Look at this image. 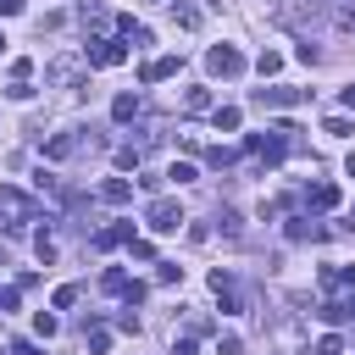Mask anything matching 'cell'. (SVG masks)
<instances>
[{"label": "cell", "mask_w": 355, "mask_h": 355, "mask_svg": "<svg viewBox=\"0 0 355 355\" xmlns=\"http://www.w3.org/2000/svg\"><path fill=\"white\" fill-rule=\"evenodd\" d=\"M144 222H150V233H178L189 216H183V205H178V200H166V194H161V200H150V205H144Z\"/></svg>", "instance_id": "obj_1"}, {"label": "cell", "mask_w": 355, "mask_h": 355, "mask_svg": "<svg viewBox=\"0 0 355 355\" xmlns=\"http://www.w3.org/2000/svg\"><path fill=\"white\" fill-rule=\"evenodd\" d=\"M0 222H6L11 233H22V227L33 222V200H28L22 189H0Z\"/></svg>", "instance_id": "obj_2"}, {"label": "cell", "mask_w": 355, "mask_h": 355, "mask_svg": "<svg viewBox=\"0 0 355 355\" xmlns=\"http://www.w3.org/2000/svg\"><path fill=\"white\" fill-rule=\"evenodd\" d=\"M83 61H89V67H122V61H128V44H122V39H89V44H83Z\"/></svg>", "instance_id": "obj_3"}, {"label": "cell", "mask_w": 355, "mask_h": 355, "mask_svg": "<svg viewBox=\"0 0 355 355\" xmlns=\"http://www.w3.org/2000/svg\"><path fill=\"white\" fill-rule=\"evenodd\" d=\"M311 89H294V83H272V89H255V105L261 111H283V105H300Z\"/></svg>", "instance_id": "obj_4"}, {"label": "cell", "mask_w": 355, "mask_h": 355, "mask_svg": "<svg viewBox=\"0 0 355 355\" xmlns=\"http://www.w3.org/2000/svg\"><path fill=\"white\" fill-rule=\"evenodd\" d=\"M205 67H211L216 78H239V72H244V55H239L233 44H211V50H205Z\"/></svg>", "instance_id": "obj_5"}, {"label": "cell", "mask_w": 355, "mask_h": 355, "mask_svg": "<svg viewBox=\"0 0 355 355\" xmlns=\"http://www.w3.org/2000/svg\"><path fill=\"white\" fill-rule=\"evenodd\" d=\"M89 61H83V50L78 55H55L50 67H44V83H55V89H67V83H78V72H83Z\"/></svg>", "instance_id": "obj_6"}, {"label": "cell", "mask_w": 355, "mask_h": 355, "mask_svg": "<svg viewBox=\"0 0 355 355\" xmlns=\"http://www.w3.org/2000/svg\"><path fill=\"white\" fill-rule=\"evenodd\" d=\"M322 322H355V288H344V294H333V300H322V311H316Z\"/></svg>", "instance_id": "obj_7"}, {"label": "cell", "mask_w": 355, "mask_h": 355, "mask_svg": "<svg viewBox=\"0 0 355 355\" xmlns=\"http://www.w3.org/2000/svg\"><path fill=\"white\" fill-rule=\"evenodd\" d=\"M178 111H183V116H205V111H216V105H211V89H200V83L183 89V94H178Z\"/></svg>", "instance_id": "obj_8"}, {"label": "cell", "mask_w": 355, "mask_h": 355, "mask_svg": "<svg viewBox=\"0 0 355 355\" xmlns=\"http://www.w3.org/2000/svg\"><path fill=\"white\" fill-rule=\"evenodd\" d=\"M178 67H183V55H155V61H144V83H161V78H178Z\"/></svg>", "instance_id": "obj_9"}, {"label": "cell", "mask_w": 355, "mask_h": 355, "mask_svg": "<svg viewBox=\"0 0 355 355\" xmlns=\"http://www.w3.org/2000/svg\"><path fill=\"white\" fill-rule=\"evenodd\" d=\"M305 205H311V211H333V205H338V183H311V189H305Z\"/></svg>", "instance_id": "obj_10"}, {"label": "cell", "mask_w": 355, "mask_h": 355, "mask_svg": "<svg viewBox=\"0 0 355 355\" xmlns=\"http://www.w3.org/2000/svg\"><path fill=\"white\" fill-rule=\"evenodd\" d=\"M128 239H133V222H111V227L94 233V250H116V244H128Z\"/></svg>", "instance_id": "obj_11"}, {"label": "cell", "mask_w": 355, "mask_h": 355, "mask_svg": "<svg viewBox=\"0 0 355 355\" xmlns=\"http://www.w3.org/2000/svg\"><path fill=\"white\" fill-rule=\"evenodd\" d=\"M166 17H172V28H200V6H189V0H166Z\"/></svg>", "instance_id": "obj_12"}, {"label": "cell", "mask_w": 355, "mask_h": 355, "mask_svg": "<svg viewBox=\"0 0 355 355\" xmlns=\"http://www.w3.org/2000/svg\"><path fill=\"white\" fill-rule=\"evenodd\" d=\"M100 200H105V205H128V200H133V183H128V178H105V183H100Z\"/></svg>", "instance_id": "obj_13"}, {"label": "cell", "mask_w": 355, "mask_h": 355, "mask_svg": "<svg viewBox=\"0 0 355 355\" xmlns=\"http://www.w3.org/2000/svg\"><path fill=\"white\" fill-rule=\"evenodd\" d=\"M322 288H333V294L355 288V266H322Z\"/></svg>", "instance_id": "obj_14"}, {"label": "cell", "mask_w": 355, "mask_h": 355, "mask_svg": "<svg viewBox=\"0 0 355 355\" xmlns=\"http://www.w3.org/2000/svg\"><path fill=\"white\" fill-rule=\"evenodd\" d=\"M44 155H50V161H67V155H78V133H55V139H44Z\"/></svg>", "instance_id": "obj_15"}, {"label": "cell", "mask_w": 355, "mask_h": 355, "mask_svg": "<svg viewBox=\"0 0 355 355\" xmlns=\"http://www.w3.org/2000/svg\"><path fill=\"white\" fill-rule=\"evenodd\" d=\"M111 116H116V122H133V116H139V94H133V89H122V94L111 100Z\"/></svg>", "instance_id": "obj_16"}, {"label": "cell", "mask_w": 355, "mask_h": 355, "mask_svg": "<svg viewBox=\"0 0 355 355\" xmlns=\"http://www.w3.org/2000/svg\"><path fill=\"white\" fill-rule=\"evenodd\" d=\"M211 128H216V133H233V128H239V105H216V111H211Z\"/></svg>", "instance_id": "obj_17"}, {"label": "cell", "mask_w": 355, "mask_h": 355, "mask_svg": "<svg viewBox=\"0 0 355 355\" xmlns=\"http://www.w3.org/2000/svg\"><path fill=\"white\" fill-rule=\"evenodd\" d=\"M78 22H83V28H105V6L83 0V6H78Z\"/></svg>", "instance_id": "obj_18"}, {"label": "cell", "mask_w": 355, "mask_h": 355, "mask_svg": "<svg viewBox=\"0 0 355 355\" xmlns=\"http://www.w3.org/2000/svg\"><path fill=\"white\" fill-rule=\"evenodd\" d=\"M166 178L183 189V183H194V178H200V166H194V161H172V166H166Z\"/></svg>", "instance_id": "obj_19"}, {"label": "cell", "mask_w": 355, "mask_h": 355, "mask_svg": "<svg viewBox=\"0 0 355 355\" xmlns=\"http://www.w3.org/2000/svg\"><path fill=\"white\" fill-rule=\"evenodd\" d=\"M277 67H283V55H277V50H261V61H255V72H261V78H277Z\"/></svg>", "instance_id": "obj_20"}, {"label": "cell", "mask_w": 355, "mask_h": 355, "mask_svg": "<svg viewBox=\"0 0 355 355\" xmlns=\"http://www.w3.org/2000/svg\"><path fill=\"white\" fill-rule=\"evenodd\" d=\"M155 283H161V288H172V283H183V266H178V261H161V272H155Z\"/></svg>", "instance_id": "obj_21"}, {"label": "cell", "mask_w": 355, "mask_h": 355, "mask_svg": "<svg viewBox=\"0 0 355 355\" xmlns=\"http://www.w3.org/2000/svg\"><path fill=\"white\" fill-rule=\"evenodd\" d=\"M100 283H105V294H128V288H133V283H128V272H116V266H111Z\"/></svg>", "instance_id": "obj_22"}, {"label": "cell", "mask_w": 355, "mask_h": 355, "mask_svg": "<svg viewBox=\"0 0 355 355\" xmlns=\"http://www.w3.org/2000/svg\"><path fill=\"white\" fill-rule=\"evenodd\" d=\"M322 11V0H294L288 6V22H305V17H316Z\"/></svg>", "instance_id": "obj_23"}, {"label": "cell", "mask_w": 355, "mask_h": 355, "mask_svg": "<svg viewBox=\"0 0 355 355\" xmlns=\"http://www.w3.org/2000/svg\"><path fill=\"white\" fill-rule=\"evenodd\" d=\"M322 128H327V133H333V139H349V133H355V122H349V116H327V122H322Z\"/></svg>", "instance_id": "obj_24"}, {"label": "cell", "mask_w": 355, "mask_h": 355, "mask_svg": "<svg viewBox=\"0 0 355 355\" xmlns=\"http://www.w3.org/2000/svg\"><path fill=\"white\" fill-rule=\"evenodd\" d=\"M205 161H211V166H233V161H239V150H227V144H211V155H205Z\"/></svg>", "instance_id": "obj_25"}, {"label": "cell", "mask_w": 355, "mask_h": 355, "mask_svg": "<svg viewBox=\"0 0 355 355\" xmlns=\"http://www.w3.org/2000/svg\"><path fill=\"white\" fill-rule=\"evenodd\" d=\"M139 155H144L139 144H122V150H116V166H122V172H133V166H139Z\"/></svg>", "instance_id": "obj_26"}, {"label": "cell", "mask_w": 355, "mask_h": 355, "mask_svg": "<svg viewBox=\"0 0 355 355\" xmlns=\"http://www.w3.org/2000/svg\"><path fill=\"white\" fill-rule=\"evenodd\" d=\"M288 233H294V239H327V227H316V222H305V216H300Z\"/></svg>", "instance_id": "obj_27"}, {"label": "cell", "mask_w": 355, "mask_h": 355, "mask_svg": "<svg viewBox=\"0 0 355 355\" xmlns=\"http://www.w3.org/2000/svg\"><path fill=\"white\" fill-rule=\"evenodd\" d=\"M72 305H78V283H61L55 288V311H72Z\"/></svg>", "instance_id": "obj_28"}, {"label": "cell", "mask_w": 355, "mask_h": 355, "mask_svg": "<svg viewBox=\"0 0 355 355\" xmlns=\"http://www.w3.org/2000/svg\"><path fill=\"white\" fill-rule=\"evenodd\" d=\"M216 227H222L227 239H239V211H216Z\"/></svg>", "instance_id": "obj_29"}, {"label": "cell", "mask_w": 355, "mask_h": 355, "mask_svg": "<svg viewBox=\"0 0 355 355\" xmlns=\"http://www.w3.org/2000/svg\"><path fill=\"white\" fill-rule=\"evenodd\" d=\"M33 327H39V338H55V327H61V322H55L50 311H39V316H33Z\"/></svg>", "instance_id": "obj_30"}, {"label": "cell", "mask_w": 355, "mask_h": 355, "mask_svg": "<svg viewBox=\"0 0 355 355\" xmlns=\"http://www.w3.org/2000/svg\"><path fill=\"white\" fill-rule=\"evenodd\" d=\"M216 355H244V344H239V333H222V338H216Z\"/></svg>", "instance_id": "obj_31"}, {"label": "cell", "mask_w": 355, "mask_h": 355, "mask_svg": "<svg viewBox=\"0 0 355 355\" xmlns=\"http://www.w3.org/2000/svg\"><path fill=\"white\" fill-rule=\"evenodd\" d=\"M333 17H338L344 28H355V0H333Z\"/></svg>", "instance_id": "obj_32"}, {"label": "cell", "mask_w": 355, "mask_h": 355, "mask_svg": "<svg viewBox=\"0 0 355 355\" xmlns=\"http://www.w3.org/2000/svg\"><path fill=\"white\" fill-rule=\"evenodd\" d=\"M33 250H39V261H55V239H50V233H39V239H33Z\"/></svg>", "instance_id": "obj_33"}, {"label": "cell", "mask_w": 355, "mask_h": 355, "mask_svg": "<svg viewBox=\"0 0 355 355\" xmlns=\"http://www.w3.org/2000/svg\"><path fill=\"white\" fill-rule=\"evenodd\" d=\"M316 355H344V338H333V333H327V338L316 344Z\"/></svg>", "instance_id": "obj_34"}, {"label": "cell", "mask_w": 355, "mask_h": 355, "mask_svg": "<svg viewBox=\"0 0 355 355\" xmlns=\"http://www.w3.org/2000/svg\"><path fill=\"white\" fill-rule=\"evenodd\" d=\"M172 355H194V333H183V338H172Z\"/></svg>", "instance_id": "obj_35"}, {"label": "cell", "mask_w": 355, "mask_h": 355, "mask_svg": "<svg viewBox=\"0 0 355 355\" xmlns=\"http://www.w3.org/2000/svg\"><path fill=\"white\" fill-rule=\"evenodd\" d=\"M6 311H17V288H0V316Z\"/></svg>", "instance_id": "obj_36"}, {"label": "cell", "mask_w": 355, "mask_h": 355, "mask_svg": "<svg viewBox=\"0 0 355 355\" xmlns=\"http://www.w3.org/2000/svg\"><path fill=\"white\" fill-rule=\"evenodd\" d=\"M0 11H6V17H17V11H22V0H0Z\"/></svg>", "instance_id": "obj_37"}, {"label": "cell", "mask_w": 355, "mask_h": 355, "mask_svg": "<svg viewBox=\"0 0 355 355\" xmlns=\"http://www.w3.org/2000/svg\"><path fill=\"white\" fill-rule=\"evenodd\" d=\"M344 105H349V111H355V83H349V89H344Z\"/></svg>", "instance_id": "obj_38"}, {"label": "cell", "mask_w": 355, "mask_h": 355, "mask_svg": "<svg viewBox=\"0 0 355 355\" xmlns=\"http://www.w3.org/2000/svg\"><path fill=\"white\" fill-rule=\"evenodd\" d=\"M344 172H349V178H355V150H349V161H344Z\"/></svg>", "instance_id": "obj_39"}, {"label": "cell", "mask_w": 355, "mask_h": 355, "mask_svg": "<svg viewBox=\"0 0 355 355\" xmlns=\"http://www.w3.org/2000/svg\"><path fill=\"white\" fill-rule=\"evenodd\" d=\"M0 50H6V33H0Z\"/></svg>", "instance_id": "obj_40"}]
</instances>
